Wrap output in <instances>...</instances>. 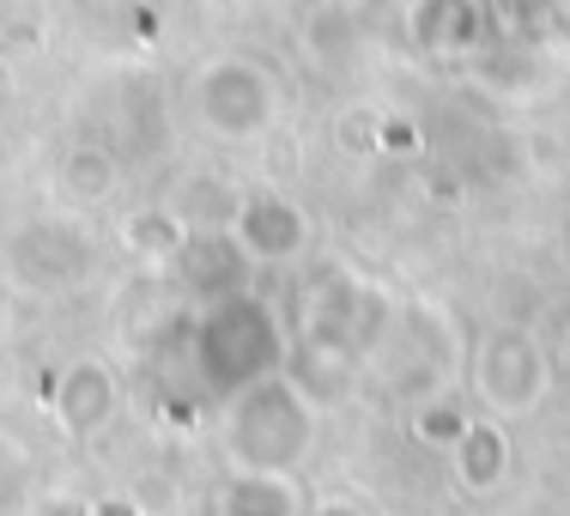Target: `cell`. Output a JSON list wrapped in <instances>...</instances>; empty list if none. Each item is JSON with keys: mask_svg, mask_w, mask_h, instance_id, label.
I'll return each instance as SVG.
<instances>
[{"mask_svg": "<svg viewBox=\"0 0 570 516\" xmlns=\"http://www.w3.org/2000/svg\"><path fill=\"white\" fill-rule=\"evenodd\" d=\"M56 183H61V195H67V201H104V195L116 188V165H110V153L73 146V153L61 158Z\"/></svg>", "mask_w": 570, "mask_h": 516, "instance_id": "obj_8", "label": "cell"}, {"mask_svg": "<svg viewBox=\"0 0 570 516\" xmlns=\"http://www.w3.org/2000/svg\"><path fill=\"white\" fill-rule=\"evenodd\" d=\"M225 516H297V493L279 468H243L219 498Z\"/></svg>", "mask_w": 570, "mask_h": 516, "instance_id": "obj_7", "label": "cell"}, {"mask_svg": "<svg viewBox=\"0 0 570 516\" xmlns=\"http://www.w3.org/2000/svg\"><path fill=\"white\" fill-rule=\"evenodd\" d=\"M121 237H128L134 255H176V250L188 243V231L176 225V213L153 207V213H134V220L121 225Z\"/></svg>", "mask_w": 570, "mask_h": 516, "instance_id": "obj_9", "label": "cell"}, {"mask_svg": "<svg viewBox=\"0 0 570 516\" xmlns=\"http://www.w3.org/2000/svg\"><path fill=\"white\" fill-rule=\"evenodd\" d=\"M309 431H316V413L292 389V377H249L230 401V456L243 468H297Z\"/></svg>", "mask_w": 570, "mask_h": 516, "instance_id": "obj_1", "label": "cell"}, {"mask_svg": "<svg viewBox=\"0 0 570 516\" xmlns=\"http://www.w3.org/2000/svg\"><path fill=\"white\" fill-rule=\"evenodd\" d=\"M110 413H116V377L104 371L98 359H79L56 389V419L73 438H86V431H98Z\"/></svg>", "mask_w": 570, "mask_h": 516, "instance_id": "obj_5", "label": "cell"}, {"mask_svg": "<svg viewBox=\"0 0 570 516\" xmlns=\"http://www.w3.org/2000/svg\"><path fill=\"white\" fill-rule=\"evenodd\" d=\"M195 104H200V121H207L213 134H230V140L274 128V116H279L274 79H267L255 61H243V56L207 61V74L195 79Z\"/></svg>", "mask_w": 570, "mask_h": 516, "instance_id": "obj_3", "label": "cell"}, {"mask_svg": "<svg viewBox=\"0 0 570 516\" xmlns=\"http://www.w3.org/2000/svg\"><path fill=\"white\" fill-rule=\"evenodd\" d=\"M468 426H473V419L461 413L455 401H431V407H419V419H413V431H419L425 444H438V450H455Z\"/></svg>", "mask_w": 570, "mask_h": 516, "instance_id": "obj_10", "label": "cell"}, {"mask_svg": "<svg viewBox=\"0 0 570 516\" xmlns=\"http://www.w3.org/2000/svg\"><path fill=\"white\" fill-rule=\"evenodd\" d=\"M547 383H552V364H547V352H540L534 334L498 329L473 347V396L492 407L498 419H515V413H528V407H540Z\"/></svg>", "mask_w": 570, "mask_h": 516, "instance_id": "obj_2", "label": "cell"}, {"mask_svg": "<svg viewBox=\"0 0 570 516\" xmlns=\"http://www.w3.org/2000/svg\"><path fill=\"white\" fill-rule=\"evenodd\" d=\"M461 486H473V493H492L498 480L510 474V438L498 419H473L468 431H461V444L450 450Z\"/></svg>", "mask_w": 570, "mask_h": 516, "instance_id": "obj_6", "label": "cell"}, {"mask_svg": "<svg viewBox=\"0 0 570 516\" xmlns=\"http://www.w3.org/2000/svg\"><path fill=\"white\" fill-rule=\"evenodd\" d=\"M230 243L243 255H255V262H292L309 243V220L279 188H249L237 201V213H230Z\"/></svg>", "mask_w": 570, "mask_h": 516, "instance_id": "obj_4", "label": "cell"}]
</instances>
